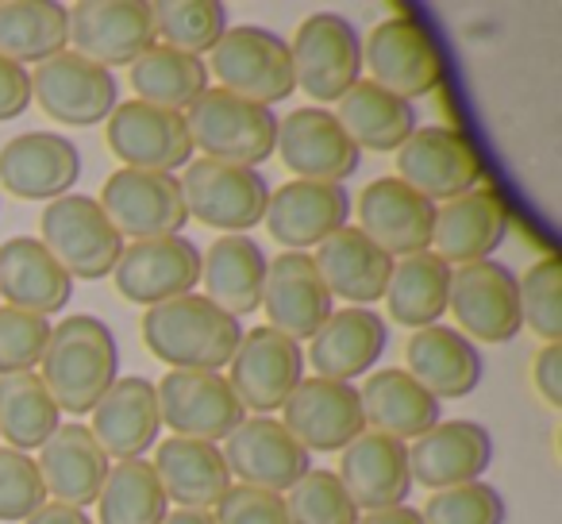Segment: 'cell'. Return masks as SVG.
<instances>
[{
  "instance_id": "6da1fadb",
  "label": "cell",
  "mask_w": 562,
  "mask_h": 524,
  "mask_svg": "<svg viewBox=\"0 0 562 524\" xmlns=\"http://www.w3.org/2000/svg\"><path fill=\"white\" fill-rule=\"evenodd\" d=\"M40 378L55 398L58 413L89 416L97 401L120 378V347L101 316L74 313L50 324L47 352L40 359Z\"/></svg>"
},
{
  "instance_id": "7a4b0ae2",
  "label": "cell",
  "mask_w": 562,
  "mask_h": 524,
  "mask_svg": "<svg viewBox=\"0 0 562 524\" xmlns=\"http://www.w3.org/2000/svg\"><path fill=\"white\" fill-rule=\"evenodd\" d=\"M243 328L235 316L212 305L204 293L162 301L143 313V344L170 370H224L232 363Z\"/></svg>"
},
{
  "instance_id": "3957f363",
  "label": "cell",
  "mask_w": 562,
  "mask_h": 524,
  "mask_svg": "<svg viewBox=\"0 0 562 524\" xmlns=\"http://www.w3.org/2000/svg\"><path fill=\"white\" fill-rule=\"evenodd\" d=\"M204 66L224 93H235L250 104H262V109H273L297 93L290 43L255 24L227 27L216 47L209 51Z\"/></svg>"
},
{
  "instance_id": "277c9868",
  "label": "cell",
  "mask_w": 562,
  "mask_h": 524,
  "mask_svg": "<svg viewBox=\"0 0 562 524\" xmlns=\"http://www.w3.org/2000/svg\"><path fill=\"white\" fill-rule=\"evenodd\" d=\"M40 243L66 275L81 278V282L112 278L120 255H124V239L112 227V220L104 216L101 201L86 193H66L58 201L43 204Z\"/></svg>"
},
{
  "instance_id": "5b68a950",
  "label": "cell",
  "mask_w": 562,
  "mask_h": 524,
  "mask_svg": "<svg viewBox=\"0 0 562 524\" xmlns=\"http://www.w3.org/2000/svg\"><path fill=\"white\" fill-rule=\"evenodd\" d=\"M181 116H186L193 150H204L201 158L258 170L273 155L278 116L262 104H250L235 93H224V89H209Z\"/></svg>"
},
{
  "instance_id": "8992f818",
  "label": "cell",
  "mask_w": 562,
  "mask_h": 524,
  "mask_svg": "<svg viewBox=\"0 0 562 524\" xmlns=\"http://www.w3.org/2000/svg\"><path fill=\"white\" fill-rule=\"evenodd\" d=\"M186 197L189 220L212 227L220 235H243L262 224L270 186L250 166L216 163V158H193L178 178Z\"/></svg>"
},
{
  "instance_id": "52a82bcc",
  "label": "cell",
  "mask_w": 562,
  "mask_h": 524,
  "mask_svg": "<svg viewBox=\"0 0 562 524\" xmlns=\"http://www.w3.org/2000/svg\"><path fill=\"white\" fill-rule=\"evenodd\" d=\"M293 81L316 104H336L351 86L362 81V40L351 20L336 12H316L301 20L290 43Z\"/></svg>"
},
{
  "instance_id": "ba28073f",
  "label": "cell",
  "mask_w": 562,
  "mask_h": 524,
  "mask_svg": "<svg viewBox=\"0 0 562 524\" xmlns=\"http://www.w3.org/2000/svg\"><path fill=\"white\" fill-rule=\"evenodd\" d=\"M89 58L101 70L132 66L155 47V20L147 0H78L66 9V51Z\"/></svg>"
},
{
  "instance_id": "9c48e42d",
  "label": "cell",
  "mask_w": 562,
  "mask_h": 524,
  "mask_svg": "<svg viewBox=\"0 0 562 524\" xmlns=\"http://www.w3.org/2000/svg\"><path fill=\"white\" fill-rule=\"evenodd\" d=\"M155 398L158 421L181 439L220 444L247 421V409L239 405L227 378L216 370H170L155 386Z\"/></svg>"
},
{
  "instance_id": "30bf717a",
  "label": "cell",
  "mask_w": 562,
  "mask_h": 524,
  "mask_svg": "<svg viewBox=\"0 0 562 524\" xmlns=\"http://www.w3.org/2000/svg\"><path fill=\"white\" fill-rule=\"evenodd\" d=\"M101 209L120 232V239H166L181 235L189 224L186 197H181L178 174H150L120 166L109 174L101 189Z\"/></svg>"
},
{
  "instance_id": "8fae6325",
  "label": "cell",
  "mask_w": 562,
  "mask_h": 524,
  "mask_svg": "<svg viewBox=\"0 0 562 524\" xmlns=\"http://www.w3.org/2000/svg\"><path fill=\"white\" fill-rule=\"evenodd\" d=\"M447 313H454L459 332L470 344H508L520 336V293L516 275L497 258L451 267Z\"/></svg>"
},
{
  "instance_id": "7c38bea8",
  "label": "cell",
  "mask_w": 562,
  "mask_h": 524,
  "mask_svg": "<svg viewBox=\"0 0 562 524\" xmlns=\"http://www.w3.org/2000/svg\"><path fill=\"white\" fill-rule=\"evenodd\" d=\"M362 66L370 70V81L378 89L408 104L416 97H428L443 74L436 40L428 35V27H420L408 16L378 20L374 32L362 43Z\"/></svg>"
},
{
  "instance_id": "4fadbf2b",
  "label": "cell",
  "mask_w": 562,
  "mask_h": 524,
  "mask_svg": "<svg viewBox=\"0 0 562 524\" xmlns=\"http://www.w3.org/2000/svg\"><path fill=\"white\" fill-rule=\"evenodd\" d=\"M305 378V352L290 336L273 328L243 332L232 363H227V386L235 390L247 416H270L285 405L297 382Z\"/></svg>"
},
{
  "instance_id": "5bb4252c",
  "label": "cell",
  "mask_w": 562,
  "mask_h": 524,
  "mask_svg": "<svg viewBox=\"0 0 562 524\" xmlns=\"http://www.w3.org/2000/svg\"><path fill=\"white\" fill-rule=\"evenodd\" d=\"M27 78L32 101L63 127H97L120 104V81L74 51L40 63Z\"/></svg>"
},
{
  "instance_id": "9a60e30c",
  "label": "cell",
  "mask_w": 562,
  "mask_h": 524,
  "mask_svg": "<svg viewBox=\"0 0 562 524\" xmlns=\"http://www.w3.org/2000/svg\"><path fill=\"white\" fill-rule=\"evenodd\" d=\"M408 189L428 197L431 204L454 201V197L470 193L482 181V158L470 147V140L459 127L431 124L416 127L405 143L397 147V174Z\"/></svg>"
},
{
  "instance_id": "2e32d148",
  "label": "cell",
  "mask_w": 562,
  "mask_h": 524,
  "mask_svg": "<svg viewBox=\"0 0 562 524\" xmlns=\"http://www.w3.org/2000/svg\"><path fill=\"white\" fill-rule=\"evenodd\" d=\"M109 150L127 170L178 174L193 163V140L181 112L155 109L143 101H124L104 120Z\"/></svg>"
},
{
  "instance_id": "e0dca14e",
  "label": "cell",
  "mask_w": 562,
  "mask_h": 524,
  "mask_svg": "<svg viewBox=\"0 0 562 524\" xmlns=\"http://www.w3.org/2000/svg\"><path fill=\"white\" fill-rule=\"evenodd\" d=\"M112 282L124 301L135 305H162V301L186 298L201 286V250L189 235H166V239L124 243Z\"/></svg>"
},
{
  "instance_id": "ac0fdd59",
  "label": "cell",
  "mask_w": 562,
  "mask_h": 524,
  "mask_svg": "<svg viewBox=\"0 0 562 524\" xmlns=\"http://www.w3.org/2000/svg\"><path fill=\"white\" fill-rule=\"evenodd\" d=\"M281 428L290 432L308 455L313 451H344L351 439L367 432L362 401L351 382L331 378H301L297 390L281 405Z\"/></svg>"
},
{
  "instance_id": "d6986e66",
  "label": "cell",
  "mask_w": 562,
  "mask_h": 524,
  "mask_svg": "<svg viewBox=\"0 0 562 524\" xmlns=\"http://www.w3.org/2000/svg\"><path fill=\"white\" fill-rule=\"evenodd\" d=\"M273 155L285 163V170L297 174L301 181H331L344 186L359 170L362 150L347 140L339 120L321 104L293 109L285 120H278V140Z\"/></svg>"
},
{
  "instance_id": "ffe728a7",
  "label": "cell",
  "mask_w": 562,
  "mask_h": 524,
  "mask_svg": "<svg viewBox=\"0 0 562 524\" xmlns=\"http://www.w3.org/2000/svg\"><path fill=\"white\" fill-rule=\"evenodd\" d=\"M262 313L270 321L266 328L290 336L293 344L313 339L324 321L336 313V301L308 250H281L278 258L266 263Z\"/></svg>"
},
{
  "instance_id": "44dd1931",
  "label": "cell",
  "mask_w": 562,
  "mask_h": 524,
  "mask_svg": "<svg viewBox=\"0 0 562 524\" xmlns=\"http://www.w3.org/2000/svg\"><path fill=\"white\" fill-rule=\"evenodd\" d=\"M224 462L232 470V478H239L243 486L255 490L285 493L313 470V455L281 428V421L273 416H247L232 436L224 439Z\"/></svg>"
},
{
  "instance_id": "7402d4cb",
  "label": "cell",
  "mask_w": 562,
  "mask_h": 524,
  "mask_svg": "<svg viewBox=\"0 0 562 524\" xmlns=\"http://www.w3.org/2000/svg\"><path fill=\"white\" fill-rule=\"evenodd\" d=\"M351 209H359V232L374 239L393 263L431 250L436 204L416 189H408L401 178H374Z\"/></svg>"
},
{
  "instance_id": "603a6c76",
  "label": "cell",
  "mask_w": 562,
  "mask_h": 524,
  "mask_svg": "<svg viewBox=\"0 0 562 524\" xmlns=\"http://www.w3.org/2000/svg\"><path fill=\"white\" fill-rule=\"evenodd\" d=\"M81 178V150L58 132H24L0 147V186L20 201H58Z\"/></svg>"
},
{
  "instance_id": "cb8c5ba5",
  "label": "cell",
  "mask_w": 562,
  "mask_h": 524,
  "mask_svg": "<svg viewBox=\"0 0 562 524\" xmlns=\"http://www.w3.org/2000/svg\"><path fill=\"white\" fill-rule=\"evenodd\" d=\"M347 216H351L347 186L293 178L278 193H270L262 224L285 250H308L321 247L331 232H339L347 224Z\"/></svg>"
},
{
  "instance_id": "d4e9b609",
  "label": "cell",
  "mask_w": 562,
  "mask_h": 524,
  "mask_svg": "<svg viewBox=\"0 0 562 524\" xmlns=\"http://www.w3.org/2000/svg\"><path fill=\"white\" fill-rule=\"evenodd\" d=\"M336 478L344 482L347 498L359 513H378V509L408 505L413 475H408V444L382 432H362L359 439L339 451Z\"/></svg>"
},
{
  "instance_id": "484cf974",
  "label": "cell",
  "mask_w": 562,
  "mask_h": 524,
  "mask_svg": "<svg viewBox=\"0 0 562 524\" xmlns=\"http://www.w3.org/2000/svg\"><path fill=\"white\" fill-rule=\"evenodd\" d=\"M493 462V439L477 421H439L408 447L413 486L439 493L451 486L477 482Z\"/></svg>"
},
{
  "instance_id": "4316f807",
  "label": "cell",
  "mask_w": 562,
  "mask_h": 524,
  "mask_svg": "<svg viewBox=\"0 0 562 524\" xmlns=\"http://www.w3.org/2000/svg\"><path fill=\"white\" fill-rule=\"evenodd\" d=\"M89 432L101 444V451L116 462L127 459H143V451H155L158 432V398H155V382L143 375H127L116 378L109 386L97 409L89 413Z\"/></svg>"
},
{
  "instance_id": "83f0119b",
  "label": "cell",
  "mask_w": 562,
  "mask_h": 524,
  "mask_svg": "<svg viewBox=\"0 0 562 524\" xmlns=\"http://www.w3.org/2000/svg\"><path fill=\"white\" fill-rule=\"evenodd\" d=\"M508 235V212L493 189H470L454 201L436 204L431 224V255L443 258L447 267L485 263Z\"/></svg>"
},
{
  "instance_id": "f1b7e54d",
  "label": "cell",
  "mask_w": 562,
  "mask_h": 524,
  "mask_svg": "<svg viewBox=\"0 0 562 524\" xmlns=\"http://www.w3.org/2000/svg\"><path fill=\"white\" fill-rule=\"evenodd\" d=\"M35 467H40L47 501H63V505L86 509L97 501L112 462L86 424L63 421L55 432H50L47 444L40 447Z\"/></svg>"
},
{
  "instance_id": "f546056e",
  "label": "cell",
  "mask_w": 562,
  "mask_h": 524,
  "mask_svg": "<svg viewBox=\"0 0 562 524\" xmlns=\"http://www.w3.org/2000/svg\"><path fill=\"white\" fill-rule=\"evenodd\" d=\"M74 278L58 267L35 235H12L0 243V301L32 316H55L70 305Z\"/></svg>"
},
{
  "instance_id": "4dcf8cb0",
  "label": "cell",
  "mask_w": 562,
  "mask_h": 524,
  "mask_svg": "<svg viewBox=\"0 0 562 524\" xmlns=\"http://www.w3.org/2000/svg\"><path fill=\"white\" fill-rule=\"evenodd\" d=\"M390 344V324L374 309L344 305L324 321V328L308 339V359L316 367V378L331 382H351L359 375H370Z\"/></svg>"
},
{
  "instance_id": "1f68e13d",
  "label": "cell",
  "mask_w": 562,
  "mask_h": 524,
  "mask_svg": "<svg viewBox=\"0 0 562 524\" xmlns=\"http://www.w3.org/2000/svg\"><path fill=\"white\" fill-rule=\"evenodd\" d=\"M313 263L321 270L324 286H328L331 301L344 298L347 305L359 309H370L374 301H382L393 270V258L374 239H367L355 224H344L339 232H331L316 247Z\"/></svg>"
},
{
  "instance_id": "d6a6232c",
  "label": "cell",
  "mask_w": 562,
  "mask_h": 524,
  "mask_svg": "<svg viewBox=\"0 0 562 524\" xmlns=\"http://www.w3.org/2000/svg\"><path fill=\"white\" fill-rule=\"evenodd\" d=\"M405 370L443 405L451 398H467L482 382V352L459 328H416L405 344Z\"/></svg>"
},
{
  "instance_id": "836d02e7",
  "label": "cell",
  "mask_w": 562,
  "mask_h": 524,
  "mask_svg": "<svg viewBox=\"0 0 562 524\" xmlns=\"http://www.w3.org/2000/svg\"><path fill=\"white\" fill-rule=\"evenodd\" d=\"M150 467H155L166 501H178V509H204L209 513L235 482L220 444H204V439H162V444H155Z\"/></svg>"
},
{
  "instance_id": "e575fe53",
  "label": "cell",
  "mask_w": 562,
  "mask_h": 524,
  "mask_svg": "<svg viewBox=\"0 0 562 524\" xmlns=\"http://www.w3.org/2000/svg\"><path fill=\"white\" fill-rule=\"evenodd\" d=\"M359 401H362V421H367V428L401 439V444L420 439L424 432L443 421V416H439V401L431 398L405 367L374 370V375L367 378V386L359 390Z\"/></svg>"
},
{
  "instance_id": "d590c367",
  "label": "cell",
  "mask_w": 562,
  "mask_h": 524,
  "mask_svg": "<svg viewBox=\"0 0 562 524\" xmlns=\"http://www.w3.org/2000/svg\"><path fill=\"white\" fill-rule=\"evenodd\" d=\"M266 263L250 235H220L201 255V286L204 298L227 316H250L262 309V286H266Z\"/></svg>"
},
{
  "instance_id": "8d00e7d4",
  "label": "cell",
  "mask_w": 562,
  "mask_h": 524,
  "mask_svg": "<svg viewBox=\"0 0 562 524\" xmlns=\"http://www.w3.org/2000/svg\"><path fill=\"white\" fill-rule=\"evenodd\" d=\"M447 293H451V267L431 250L420 255L397 258L385 282V313L401 328H431L443 321L447 313Z\"/></svg>"
},
{
  "instance_id": "74e56055",
  "label": "cell",
  "mask_w": 562,
  "mask_h": 524,
  "mask_svg": "<svg viewBox=\"0 0 562 524\" xmlns=\"http://www.w3.org/2000/svg\"><path fill=\"white\" fill-rule=\"evenodd\" d=\"M339 127L347 132V140L355 147L370 150H397L408 135L416 132V109L401 97L378 89L374 81H359L336 101Z\"/></svg>"
},
{
  "instance_id": "f35d334b",
  "label": "cell",
  "mask_w": 562,
  "mask_h": 524,
  "mask_svg": "<svg viewBox=\"0 0 562 524\" xmlns=\"http://www.w3.org/2000/svg\"><path fill=\"white\" fill-rule=\"evenodd\" d=\"M66 51V4L58 0H0V58L40 66Z\"/></svg>"
},
{
  "instance_id": "ab89813d",
  "label": "cell",
  "mask_w": 562,
  "mask_h": 524,
  "mask_svg": "<svg viewBox=\"0 0 562 524\" xmlns=\"http://www.w3.org/2000/svg\"><path fill=\"white\" fill-rule=\"evenodd\" d=\"M127 70H132L135 101L155 104V109L186 112L196 97L209 93V66H204V58L181 55V51H170L162 43L143 51Z\"/></svg>"
},
{
  "instance_id": "60d3db41",
  "label": "cell",
  "mask_w": 562,
  "mask_h": 524,
  "mask_svg": "<svg viewBox=\"0 0 562 524\" xmlns=\"http://www.w3.org/2000/svg\"><path fill=\"white\" fill-rule=\"evenodd\" d=\"M58 424H63V413L35 370L0 378V439H4V447L40 451Z\"/></svg>"
},
{
  "instance_id": "b9f144b4",
  "label": "cell",
  "mask_w": 562,
  "mask_h": 524,
  "mask_svg": "<svg viewBox=\"0 0 562 524\" xmlns=\"http://www.w3.org/2000/svg\"><path fill=\"white\" fill-rule=\"evenodd\" d=\"M93 505L101 524H162V516L170 513V501L147 459L112 462Z\"/></svg>"
},
{
  "instance_id": "7bdbcfd3",
  "label": "cell",
  "mask_w": 562,
  "mask_h": 524,
  "mask_svg": "<svg viewBox=\"0 0 562 524\" xmlns=\"http://www.w3.org/2000/svg\"><path fill=\"white\" fill-rule=\"evenodd\" d=\"M155 43L201 58L227 32V9L220 0H158L150 4Z\"/></svg>"
},
{
  "instance_id": "ee69618b",
  "label": "cell",
  "mask_w": 562,
  "mask_h": 524,
  "mask_svg": "<svg viewBox=\"0 0 562 524\" xmlns=\"http://www.w3.org/2000/svg\"><path fill=\"white\" fill-rule=\"evenodd\" d=\"M520 293V324L536 332L543 344H562V263L554 255L531 263L516 282Z\"/></svg>"
},
{
  "instance_id": "f6af8a7d",
  "label": "cell",
  "mask_w": 562,
  "mask_h": 524,
  "mask_svg": "<svg viewBox=\"0 0 562 524\" xmlns=\"http://www.w3.org/2000/svg\"><path fill=\"white\" fill-rule=\"evenodd\" d=\"M290 524H359V509L347 498L336 470H308L290 493H285Z\"/></svg>"
},
{
  "instance_id": "bcb514c9",
  "label": "cell",
  "mask_w": 562,
  "mask_h": 524,
  "mask_svg": "<svg viewBox=\"0 0 562 524\" xmlns=\"http://www.w3.org/2000/svg\"><path fill=\"white\" fill-rule=\"evenodd\" d=\"M420 516L424 524H505L508 509L501 490H493L490 482H467L431 493Z\"/></svg>"
},
{
  "instance_id": "7dc6e473",
  "label": "cell",
  "mask_w": 562,
  "mask_h": 524,
  "mask_svg": "<svg viewBox=\"0 0 562 524\" xmlns=\"http://www.w3.org/2000/svg\"><path fill=\"white\" fill-rule=\"evenodd\" d=\"M50 324L43 316L20 313L0 305V378L4 375H32L47 352Z\"/></svg>"
},
{
  "instance_id": "c3c4849f",
  "label": "cell",
  "mask_w": 562,
  "mask_h": 524,
  "mask_svg": "<svg viewBox=\"0 0 562 524\" xmlns=\"http://www.w3.org/2000/svg\"><path fill=\"white\" fill-rule=\"evenodd\" d=\"M40 505H47V490L35 459L27 451L0 447V521L24 524Z\"/></svg>"
},
{
  "instance_id": "681fc988",
  "label": "cell",
  "mask_w": 562,
  "mask_h": 524,
  "mask_svg": "<svg viewBox=\"0 0 562 524\" xmlns=\"http://www.w3.org/2000/svg\"><path fill=\"white\" fill-rule=\"evenodd\" d=\"M212 524H290L285 498L255 486L232 482V490L209 509Z\"/></svg>"
},
{
  "instance_id": "f907efd6",
  "label": "cell",
  "mask_w": 562,
  "mask_h": 524,
  "mask_svg": "<svg viewBox=\"0 0 562 524\" xmlns=\"http://www.w3.org/2000/svg\"><path fill=\"white\" fill-rule=\"evenodd\" d=\"M32 104V78H27L24 66L0 58V124L4 120H16Z\"/></svg>"
},
{
  "instance_id": "816d5d0a",
  "label": "cell",
  "mask_w": 562,
  "mask_h": 524,
  "mask_svg": "<svg viewBox=\"0 0 562 524\" xmlns=\"http://www.w3.org/2000/svg\"><path fill=\"white\" fill-rule=\"evenodd\" d=\"M531 382L551 409H562V344H543L531 363Z\"/></svg>"
},
{
  "instance_id": "f5cc1de1",
  "label": "cell",
  "mask_w": 562,
  "mask_h": 524,
  "mask_svg": "<svg viewBox=\"0 0 562 524\" xmlns=\"http://www.w3.org/2000/svg\"><path fill=\"white\" fill-rule=\"evenodd\" d=\"M24 524H97L86 509H74V505H63V501H47L40 505Z\"/></svg>"
},
{
  "instance_id": "db71d44e",
  "label": "cell",
  "mask_w": 562,
  "mask_h": 524,
  "mask_svg": "<svg viewBox=\"0 0 562 524\" xmlns=\"http://www.w3.org/2000/svg\"><path fill=\"white\" fill-rule=\"evenodd\" d=\"M359 524H424V516L413 505H393V509H378V513H362Z\"/></svg>"
},
{
  "instance_id": "11a10c76",
  "label": "cell",
  "mask_w": 562,
  "mask_h": 524,
  "mask_svg": "<svg viewBox=\"0 0 562 524\" xmlns=\"http://www.w3.org/2000/svg\"><path fill=\"white\" fill-rule=\"evenodd\" d=\"M162 524H212V516L204 509H170L162 516Z\"/></svg>"
}]
</instances>
